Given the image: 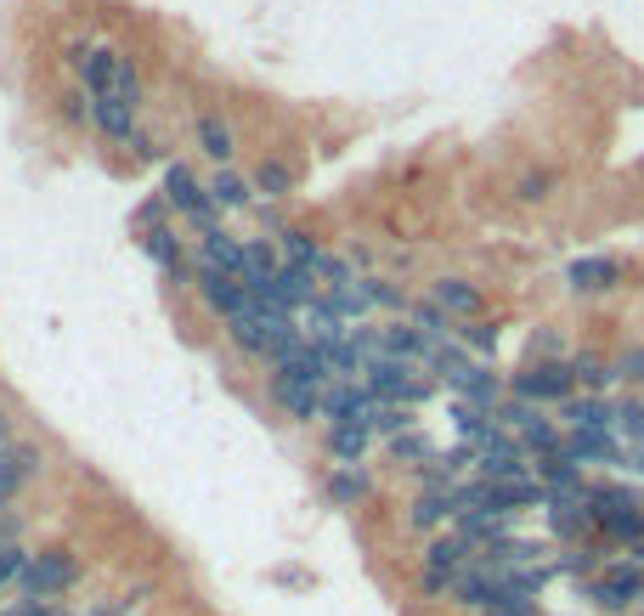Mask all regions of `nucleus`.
<instances>
[{
	"instance_id": "obj_1",
	"label": "nucleus",
	"mask_w": 644,
	"mask_h": 616,
	"mask_svg": "<svg viewBox=\"0 0 644 616\" xmlns=\"http://www.w3.org/2000/svg\"><path fill=\"white\" fill-rule=\"evenodd\" d=\"M323 391H328V368H323L317 346H306L288 368H272V402L288 418H300V424L323 418Z\"/></svg>"
},
{
	"instance_id": "obj_2",
	"label": "nucleus",
	"mask_w": 644,
	"mask_h": 616,
	"mask_svg": "<svg viewBox=\"0 0 644 616\" xmlns=\"http://www.w3.org/2000/svg\"><path fill=\"white\" fill-rule=\"evenodd\" d=\"M80 583V554L74 549H40V554H29V565H23V577H18V588H23V599L29 605H57L68 588Z\"/></svg>"
},
{
	"instance_id": "obj_3",
	"label": "nucleus",
	"mask_w": 644,
	"mask_h": 616,
	"mask_svg": "<svg viewBox=\"0 0 644 616\" xmlns=\"http://www.w3.org/2000/svg\"><path fill=\"white\" fill-rule=\"evenodd\" d=\"M300 334V322L294 317H283V311H272V306H261V300H250L237 317H226V340L237 346V351H250V357H272L283 340H294Z\"/></svg>"
},
{
	"instance_id": "obj_4",
	"label": "nucleus",
	"mask_w": 644,
	"mask_h": 616,
	"mask_svg": "<svg viewBox=\"0 0 644 616\" xmlns=\"http://www.w3.org/2000/svg\"><path fill=\"white\" fill-rule=\"evenodd\" d=\"M588 503H593V532L622 538V543H638L644 538V498L638 492L600 487V492H588Z\"/></svg>"
},
{
	"instance_id": "obj_5",
	"label": "nucleus",
	"mask_w": 644,
	"mask_h": 616,
	"mask_svg": "<svg viewBox=\"0 0 644 616\" xmlns=\"http://www.w3.org/2000/svg\"><path fill=\"white\" fill-rule=\"evenodd\" d=\"M85 91L91 97H119V103H141V79L130 68V57H119L114 45H96V52L85 57Z\"/></svg>"
},
{
	"instance_id": "obj_6",
	"label": "nucleus",
	"mask_w": 644,
	"mask_h": 616,
	"mask_svg": "<svg viewBox=\"0 0 644 616\" xmlns=\"http://www.w3.org/2000/svg\"><path fill=\"white\" fill-rule=\"evenodd\" d=\"M165 199H170V210H181L192 226H204V238H210V232H221V226H215V204H210V187L198 181L187 164H170V170H165Z\"/></svg>"
},
{
	"instance_id": "obj_7",
	"label": "nucleus",
	"mask_w": 644,
	"mask_h": 616,
	"mask_svg": "<svg viewBox=\"0 0 644 616\" xmlns=\"http://www.w3.org/2000/svg\"><path fill=\"white\" fill-rule=\"evenodd\" d=\"M192 283H198V295H204V306L226 322V317H237L243 306H250L255 295L250 289H243V283L232 277V272H221L215 261H204V255H198V272H192Z\"/></svg>"
},
{
	"instance_id": "obj_8",
	"label": "nucleus",
	"mask_w": 644,
	"mask_h": 616,
	"mask_svg": "<svg viewBox=\"0 0 644 616\" xmlns=\"http://www.w3.org/2000/svg\"><path fill=\"white\" fill-rule=\"evenodd\" d=\"M571 385H577V373L566 362H531L515 373V402H571Z\"/></svg>"
},
{
	"instance_id": "obj_9",
	"label": "nucleus",
	"mask_w": 644,
	"mask_h": 616,
	"mask_svg": "<svg viewBox=\"0 0 644 616\" xmlns=\"http://www.w3.org/2000/svg\"><path fill=\"white\" fill-rule=\"evenodd\" d=\"M475 554H481V549H469L464 538H435V543L424 549V594H447L453 577L464 572Z\"/></svg>"
},
{
	"instance_id": "obj_10",
	"label": "nucleus",
	"mask_w": 644,
	"mask_h": 616,
	"mask_svg": "<svg viewBox=\"0 0 644 616\" xmlns=\"http://www.w3.org/2000/svg\"><path fill=\"white\" fill-rule=\"evenodd\" d=\"M475 469H481V481H531V464H526V447L509 442L504 431L492 436L481 453H475Z\"/></svg>"
},
{
	"instance_id": "obj_11",
	"label": "nucleus",
	"mask_w": 644,
	"mask_h": 616,
	"mask_svg": "<svg viewBox=\"0 0 644 616\" xmlns=\"http://www.w3.org/2000/svg\"><path fill=\"white\" fill-rule=\"evenodd\" d=\"M633 599H644V572H638L633 560H616V565H605V572L593 577V605L627 610Z\"/></svg>"
},
{
	"instance_id": "obj_12",
	"label": "nucleus",
	"mask_w": 644,
	"mask_h": 616,
	"mask_svg": "<svg viewBox=\"0 0 644 616\" xmlns=\"http://www.w3.org/2000/svg\"><path fill=\"white\" fill-rule=\"evenodd\" d=\"M34 469H40V447H23V442H12L7 453H0V509H7L29 481H34Z\"/></svg>"
},
{
	"instance_id": "obj_13",
	"label": "nucleus",
	"mask_w": 644,
	"mask_h": 616,
	"mask_svg": "<svg viewBox=\"0 0 644 616\" xmlns=\"http://www.w3.org/2000/svg\"><path fill=\"white\" fill-rule=\"evenodd\" d=\"M566 453L577 464H627V447L616 442V431H571Z\"/></svg>"
},
{
	"instance_id": "obj_14",
	"label": "nucleus",
	"mask_w": 644,
	"mask_h": 616,
	"mask_svg": "<svg viewBox=\"0 0 644 616\" xmlns=\"http://www.w3.org/2000/svg\"><path fill=\"white\" fill-rule=\"evenodd\" d=\"M430 306L469 322V317H481V289H475V283H464V277H441L430 289Z\"/></svg>"
},
{
	"instance_id": "obj_15",
	"label": "nucleus",
	"mask_w": 644,
	"mask_h": 616,
	"mask_svg": "<svg viewBox=\"0 0 644 616\" xmlns=\"http://www.w3.org/2000/svg\"><path fill=\"white\" fill-rule=\"evenodd\" d=\"M91 125L103 130L108 141H130V136H136V103H119V97H91Z\"/></svg>"
},
{
	"instance_id": "obj_16",
	"label": "nucleus",
	"mask_w": 644,
	"mask_h": 616,
	"mask_svg": "<svg viewBox=\"0 0 644 616\" xmlns=\"http://www.w3.org/2000/svg\"><path fill=\"white\" fill-rule=\"evenodd\" d=\"M549 527L555 538H588L593 532V503L588 498H549Z\"/></svg>"
},
{
	"instance_id": "obj_17",
	"label": "nucleus",
	"mask_w": 644,
	"mask_h": 616,
	"mask_svg": "<svg viewBox=\"0 0 644 616\" xmlns=\"http://www.w3.org/2000/svg\"><path fill=\"white\" fill-rule=\"evenodd\" d=\"M566 283L577 295H600V289H611L616 283V261H605V255H588V261H571V272H566Z\"/></svg>"
},
{
	"instance_id": "obj_18",
	"label": "nucleus",
	"mask_w": 644,
	"mask_h": 616,
	"mask_svg": "<svg viewBox=\"0 0 644 616\" xmlns=\"http://www.w3.org/2000/svg\"><path fill=\"white\" fill-rule=\"evenodd\" d=\"M368 424H334V431H328V453L345 464V469H357L362 464V453H368Z\"/></svg>"
},
{
	"instance_id": "obj_19",
	"label": "nucleus",
	"mask_w": 644,
	"mask_h": 616,
	"mask_svg": "<svg viewBox=\"0 0 644 616\" xmlns=\"http://www.w3.org/2000/svg\"><path fill=\"white\" fill-rule=\"evenodd\" d=\"M571 431H616V407L605 396H588V402H566Z\"/></svg>"
},
{
	"instance_id": "obj_20",
	"label": "nucleus",
	"mask_w": 644,
	"mask_h": 616,
	"mask_svg": "<svg viewBox=\"0 0 644 616\" xmlns=\"http://www.w3.org/2000/svg\"><path fill=\"white\" fill-rule=\"evenodd\" d=\"M458 509H453V492H419V503H413V514H408V527H419V532H435V527H447Z\"/></svg>"
},
{
	"instance_id": "obj_21",
	"label": "nucleus",
	"mask_w": 644,
	"mask_h": 616,
	"mask_svg": "<svg viewBox=\"0 0 644 616\" xmlns=\"http://www.w3.org/2000/svg\"><path fill=\"white\" fill-rule=\"evenodd\" d=\"M198 148L226 170V159H232V125H221L215 114H204V119H198Z\"/></svg>"
},
{
	"instance_id": "obj_22",
	"label": "nucleus",
	"mask_w": 644,
	"mask_h": 616,
	"mask_svg": "<svg viewBox=\"0 0 644 616\" xmlns=\"http://www.w3.org/2000/svg\"><path fill=\"white\" fill-rule=\"evenodd\" d=\"M210 204H215V210H243V204H250V181H243L237 170H215Z\"/></svg>"
},
{
	"instance_id": "obj_23",
	"label": "nucleus",
	"mask_w": 644,
	"mask_h": 616,
	"mask_svg": "<svg viewBox=\"0 0 644 616\" xmlns=\"http://www.w3.org/2000/svg\"><path fill=\"white\" fill-rule=\"evenodd\" d=\"M328 498L339 503V509H351V503H362L368 498V476H362V469H334V476H328Z\"/></svg>"
},
{
	"instance_id": "obj_24",
	"label": "nucleus",
	"mask_w": 644,
	"mask_h": 616,
	"mask_svg": "<svg viewBox=\"0 0 644 616\" xmlns=\"http://www.w3.org/2000/svg\"><path fill=\"white\" fill-rule=\"evenodd\" d=\"M147 255H154V261H159V266H165L176 283L187 277V255H181V244H170V232H165V226L147 232Z\"/></svg>"
},
{
	"instance_id": "obj_25",
	"label": "nucleus",
	"mask_w": 644,
	"mask_h": 616,
	"mask_svg": "<svg viewBox=\"0 0 644 616\" xmlns=\"http://www.w3.org/2000/svg\"><path fill=\"white\" fill-rule=\"evenodd\" d=\"M486 616H537V594H526V588H515V583H504L498 594H492V605H486Z\"/></svg>"
},
{
	"instance_id": "obj_26",
	"label": "nucleus",
	"mask_w": 644,
	"mask_h": 616,
	"mask_svg": "<svg viewBox=\"0 0 644 616\" xmlns=\"http://www.w3.org/2000/svg\"><path fill=\"white\" fill-rule=\"evenodd\" d=\"M317 261H323V249L306 238V232H283V266H300V272H317Z\"/></svg>"
},
{
	"instance_id": "obj_27",
	"label": "nucleus",
	"mask_w": 644,
	"mask_h": 616,
	"mask_svg": "<svg viewBox=\"0 0 644 616\" xmlns=\"http://www.w3.org/2000/svg\"><path fill=\"white\" fill-rule=\"evenodd\" d=\"M520 447H526V453H542V458H549V453H560V431H555V424L537 413V418L526 424V431H520Z\"/></svg>"
},
{
	"instance_id": "obj_28",
	"label": "nucleus",
	"mask_w": 644,
	"mask_h": 616,
	"mask_svg": "<svg viewBox=\"0 0 644 616\" xmlns=\"http://www.w3.org/2000/svg\"><path fill=\"white\" fill-rule=\"evenodd\" d=\"M571 373L582 379V385H588V391H605V385H611V379H616V368H605L600 357H577V362H571Z\"/></svg>"
},
{
	"instance_id": "obj_29",
	"label": "nucleus",
	"mask_w": 644,
	"mask_h": 616,
	"mask_svg": "<svg viewBox=\"0 0 644 616\" xmlns=\"http://www.w3.org/2000/svg\"><path fill=\"white\" fill-rule=\"evenodd\" d=\"M288 181H294V176H288V164H277V159L255 170V187H261V193H266V199H277V193H288Z\"/></svg>"
},
{
	"instance_id": "obj_30",
	"label": "nucleus",
	"mask_w": 644,
	"mask_h": 616,
	"mask_svg": "<svg viewBox=\"0 0 644 616\" xmlns=\"http://www.w3.org/2000/svg\"><path fill=\"white\" fill-rule=\"evenodd\" d=\"M23 565H29V549H18V543L0 549V594H7V588L23 577Z\"/></svg>"
},
{
	"instance_id": "obj_31",
	"label": "nucleus",
	"mask_w": 644,
	"mask_h": 616,
	"mask_svg": "<svg viewBox=\"0 0 644 616\" xmlns=\"http://www.w3.org/2000/svg\"><path fill=\"white\" fill-rule=\"evenodd\" d=\"M616 379H638V385H644V346H633V351L616 362Z\"/></svg>"
},
{
	"instance_id": "obj_32",
	"label": "nucleus",
	"mask_w": 644,
	"mask_h": 616,
	"mask_svg": "<svg viewBox=\"0 0 644 616\" xmlns=\"http://www.w3.org/2000/svg\"><path fill=\"white\" fill-rule=\"evenodd\" d=\"M395 458H430V442L424 436H395Z\"/></svg>"
},
{
	"instance_id": "obj_33",
	"label": "nucleus",
	"mask_w": 644,
	"mask_h": 616,
	"mask_svg": "<svg viewBox=\"0 0 644 616\" xmlns=\"http://www.w3.org/2000/svg\"><path fill=\"white\" fill-rule=\"evenodd\" d=\"M464 334H469L481 351H492V346H498V328H492V322H475V328H464Z\"/></svg>"
},
{
	"instance_id": "obj_34",
	"label": "nucleus",
	"mask_w": 644,
	"mask_h": 616,
	"mask_svg": "<svg viewBox=\"0 0 644 616\" xmlns=\"http://www.w3.org/2000/svg\"><path fill=\"white\" fill-rule=\"evenodd\" d=\"M0 616H63V610H57V605H29V599H23V605H12V610H0Z\"/></svg>"
},
{
	"instance_id": "obj_35",
	"label": "nucleus",
	"mask_w": 644,
	"mask_h": 616,
	"mask_svg": "<svg viewBox=\"0 0 644 616\" xmlns=\"http://www.w3.org/2000/svg\"><path fill=\"white\" fill-rule=\"evenodd\" d=\"M12 538H18V520L7 514V520H0V549H12Z\"/></svg>"
},
{
	"instance_id": "obj_36",
	"label": "nucleus",
	"mask_w": 644,
	"mask_h": 616,
	"mask_svg": "<svg viewBox=\"0 0 644 616\" xmlns=\"http://www.w3.org/2000/svg\"><path fill=\"white\" fill-rule=\"evenodd\" d=\"M7 447H12V418L0 413V453H7Z\"/></svg>"
},
{
	"instance_id": "obj_37",
	"label": "nucleus",
	"mask_w": 644,
	"mask_h": 616,
	"mask_svg": "<svg viewBox=\"0 0 644 616\" xmlns=\"http://www.w3.org/2000/svg\"><path fill=\"white\" fill-rule=\"evenodd\" d=\"M627 469H638V476H644V447H627Z\"/></svg>"
},
{
	"instance_id": "obj_38",
	"label": "nucleus",
	"mask_w": 644,
	"mask_h": 616,
	"mask_svg": "<svg viewBox=\"0 0 644 616\" xmlns=\"http://www.w3.org/2000/svg\"><path fill=\"white\" fill-rule=\"evenodd\" d=\"M633 565H638V572H644V538L633 543Z\"/></svg>"
}]
</instances>
